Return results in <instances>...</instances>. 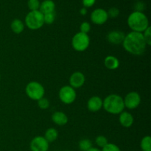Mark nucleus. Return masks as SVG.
Segmentation results:
<instances>
[{"label": "nucleus", "instance_id": "f257e3e1", "mask_svg": "<svg viewBox=\"0 0 151 151\" xmlns=\"http://www.w3.org/2000/svg\"><path fill=\"white\" fill-rule=\"evenodd\" d=\"M122 46L126 52L134 55H141L145 52L147 44L142 32H130L125 35Z\"/></svg>", "mask_w": 151, "mask_h": 151}, {"label": "nucleus", "instance_id": "f03ea898", "mask_svg": "<svg viewBox=\"0 0 151 151\" xmlns=\"http://www.w3.org/2000/svg\"><path fill=\"white\" fill-rule=\"evenodd\" d=\"M128 25L133 32H143L149 26V20L143 12L134 11L128 17Z\"/></svg>", "mask_w": 151, "mask_h": 151}, {"label": "nucleus", "instance_id": "7ed1b4c3", "mask_svg": "<svg viewBox=\"0 0 151 151\" xmlns=\"http://www.w3.org/2000/svg\"><path fill=\"white\" fill-rule=\"evenodd\" d=\"M103 108L111 114H119L125 109L123 98L119 94H109L103 100Z\"/></svg>", "mask_w": 151, "mask_h": 151}, {"label": "nucleus", "instance_id": "20e7f679", "mask_svg": "<svg viewBox=\"0 0 151 151\" xmlns=\"http://www.w3.org/2000/svg\"><path fill=\"white\" fill-rule=\"evenodd\" d=\"M24 22L26 26L31 30H37L44 24V14L39 10L29 11L25 17Z\"/></svg>", "mask_w": 151, "mask_h": 151}, {"label": "nucleus", "instance_id": "39448f33", "mask_svg": "<svg viewBox=\"0 0 151 151\" xmlns=\"http://www.w3.org/2000/svg\"><path fill=\"white\" fill-rule=\"evenodd\" d=\"M25 92L29 99L38 101V100L44 97L45 89L40 83L37 81H31L26 86Z\"/></svg>", "mask_w": 151, "mask_h": 151}, {"label": "nucleus", "instance_id": "423d86ee", "mask_svg": "<svg viewBox=\"0 0 151 151\" xmlns=\"http://www.w3.org/2000/svg\"><path fill=\"white\" fill-rule=\"evenodd\" d=\"M90 44V38L88 34L78 32L72 37V47L77 52H83L88 49Z\"/></svg>", "mask_w": 151, "mask_h": 151}, {"label": "nucleus", "instance_id": "0eeeda50", "mask_svg": "<svg viewBox=\"0 0 151 151\" xmlns=\"http://www.w3.org/2000/svg\"><path fill=\"white\" fill-rule=\"evenodd\" d=\"M59 99L63 103L69 105L75 101L77 97L76 91L70 86H64L59 90Z\"/></svg>", "mask_w": 151, "mask_h": 151}, {"label": "nucleus", "instance_id": "6e6552de", "mask_svg": "<svg viewBox=\"0 0 151 151\" xmlns=\"http://www.w3.org/2000/svg\"><path fill=\"white\" fill-rule=\"evenodd\" d=\"M125 108L133 110L137 109L141 103V97L137 91H131L125 95L123 98Z\"/></svg>", "mask_w": 151, "mask_h": 151}, {"label": "nucleus", "instance_id": "1a4fd4ad", "mask_svg": "<svg viewBox=\"0 0 151 151\" xmlns=\"http://www.w3.org/2000/svg\"><path fill=\"white\" fill-rule=\"evenodd\" d=\"M50 143L44 137L37 136L30 142L29 147L31 151H48Z\"/></svg>", "mask_w": 151, "mask_h": 151}, {"label": "nucleus", "instance_id": "9d476101", "mask_svg": "<svg viewBox=\"0 0 151 151\" xmlns=\"http://www.w3.org/2000/svg\"><path fill=\"white\" fill-rule=\"evenodd\" d=\"M90 19L94 24L102 25L107 22L109 16L106 10L103 8H97L91 12Z\"/></svg>", "mask_w": 151, "mask_h": 151}, {"label": "nucleus", "instance_id": "9b49d317", "mask_svg": "<svg viewBox=\"0 0 151 151\" xmlns=\"http://www.w3.org/2000/svg\"><path fill=\"white\" fill-rule=\"evenodd\" d=\"M86 82V77L82 72H75L69 78V84L73 88H79L84 85Z\"/></svg>", "mask_w": 151, "mask_h": 151}, {"label": "nucleus", "instance_id": "f8f14e48", "mask_svg": "<svg viewBox=\"0 0 151 151\" xmlns=\"http://www.w3.org/2000/svg\"><path fill=\"white\" fill-rule=\"evenodd\" d=\"M103 108V100L98 96H93L87 102V109L90 112L99 111Z\"/></svg>", "mask_w": 151, "mask_h": 151}, {"label": "nucleus", "instance_id": "ddd939ff", "mask_svg": "<svg viewBox=\"0 0 151 151\" xmlns=\"http://www.w3.org/2000/svg\"><path fill=\"white\" fill-rule=\"evenodd\" d=\"M125 36V34L122 31L113 30L108 33L107 40L111 44L118 45L122 44Z\"/></svg>", "mask_w": 151, "mask_h": 151}, {"label": "nucleus", "instance_id": "4468645a", "mask_svg": "<svg viewBox=\"0 0 151 151\" xmlns=\"http://www.w3.org/2000/svg\"><path fill=\"white\" fill-rule=\"evenodd\" d=\"M119 122L124 128H130L134 124V116L128 111H122V113L119 114Z\"/></svg>", "mask_w": 151, "mask_h": 151}, {"label": "nucleus", "instance_id": "2eb2a0df", "mask_svg": "<svg viewBox=\"0 0 151 151\" xmlns=\"http://www.w3.org/2000/svg\"><path fill=\"white\" fill-rule=\"evenodd\" d=\"M52 120L59 126H63V125H66L69 121V118H68L67 115L63 111H55L52 114Z\"/></svg>", "mask_w": 151, "mask_h": 151}, {"label": "nucleus", "instance_id": "dca6fc26", "mask_svg": "<svg viewBox=\"0 0 151 151\" xmlns=\"http://www.w3.org/2000/svg\"><path fill=\"white\" fill-rule=\"evenodd\" d=\"M55 10V4L52 0H44L40 4L39 11L43 14L53 13Z\"/></svg>", "mask_w": 151, "mask_h": 151}, {"label": "nucleus", "instance_id": "f3484780", "mask_svg": "<svg viewBox=\"0 0 151 151\" xmlns=\"http://www.w3.org/2000/svg\"><path fill=\"white\" fill-rule=\"evenodd\" d=\"M104 65L109 70H116L119 66V60L114 55H108L104 59Z\"/></svg>", "mask_w": 151, "mask_h": 151}, {"label": "nucleus", "instance_id": "a211bd4d", "mask_svg": "<svg viewBox=\"0 0 151 151\" xmlns=\"http://www.w3.org/2000/svg\"><path fill=\"white\" fill-rule=\"evenodd\" d=\"M10 28L14 33L20 34L24 29V24L20 19H16L12 21L10 24Z\"/></svg>", "mask_w": 151, "mask_h": 151}, {"label": "nucleus", "instance_id": "6ab92c4d", "mask_svg": "<svg viewBox=\"0 0 151 151\" xmlns=\"http://www.w3.org/2000/svg\"><path fill=\"white\" fill-rule=\"evenodd\" d=\"M44 137L49 143L54 142L58 137V132L55 128H50L45 131Z\"/></svg>", "mask_w": 151, "mask_h": 151}, {"label": "nucleus", "instance_id": "aec40b11", "mask_svg": "<svg viewBox=\"0 0 151 151\" xmlns=\"http://www.w3.org/2000/svg\"><path fill=\"white\" fill-rule=\"evenodd\" d=\"M140 147L142 151H151V137L150 136H145L142 139Z\"/></svg>", "mask_w": 151, "mask_h": 151}, {"label": "nucleus", "instance_id": "412c9836", "mask_svg": "<svg viewBox=\"0 0 151 151\" xmlns=\"http://www.w3.org/2000/svg\"><path fill=\"white\" fill-rule=\"evenodd\" d=\"M78 147L81 151H87L91 149L92 146V142L88 139H81L78 143Z\"/></svg>", "mask_w": 151, "mask_h": 151}, {"label": "nucleus", "instance_id": "4be33fe9", "mask_svg": "<svg viewBox=\"0 0 151 151\" xmlns=\"http://www.w3.org/2000/svg\"><path fill=\"white\" fill-rule=\"evenodd\" d=\"M40 4H41V2L39 0H28L27 1V7L30 11L39 10Z\"/></svg>", "mask_w": 151, "mask_h": 151}, {"label": "nucleus", "instance_id": "5701e85b", "mask_svg": "<svg viewBox=\"0 0 151 151\" xmlns=\"http://www.w3.org/2000/svg\"><path fill=\"white\" fill-rule=\"evenodd\" d=\"M95 143L99 147L103 148V147H105V146L109 143V142H108L107 138H106V137H104V136L103 135H100L98 136V137H96Z\"/></svg>", "mask_w": 151, "mask_h": 151}, {"label": "nucleus", "instance_id": "b1692460", "mask_svg": "<svg viewBox=\"0 0 151 151\" xmlns=\"http://www.w3.org/2000/svg\"><path fill=\"white\" fill-rule=\"evenodd\" d=\"M55 20V12H53V13H47V14L44 15V24H52L54 23Z\"/></svg>", "mask_w": 151, "mask_h": 151}, {"label": "nucleus", "instance_id": "393cba45", "mask_svg": "<svg viewBox=\"0 0 151 151\" xmlns=\"http://www.w3.org/2000/svg\"><path fill=\"white\" fill-rule=\"evenodd\" d=\"M37 102H38V107L41 109H44H44H48L50 106V100L44 97H42L41 99H40V100H38Z\"/></svg>", "mask_w": 151, "mask_h": 151}, {"label": "nucleus", "instance_id": "a878e982", "mask_svg": "<svg viewBox=\"0 0 151 151\" xmlns=\"http://www.w3.org/2000/svg\"><path fill=\"white\" fill-rule=\"evenodd\" d=\"M143 37L145 38V41L146 44L147 46L151 45V27H148L144 32H142Z\"/></svg>", "mask_w": 151, "mask_h": 151}, {"label": "nucleus", "instance_id": "bb28decb", "mask_svg": "<svg viewBox=\"0 0 151 151\" xmlns=\"http://www.w3.org/2000/svg\"><path fill=\"white\" fill-rule=\"evenodd\" d=\"M108 16L109 18H111V19H115L117 18L119 15V10L117 7H111L109 10L107 11Z\"/></svg>", "mask_w": 151, "mask_h": 151}, {"label": "nucleus", "instance_id": "cd10ccee", "mask_svg": "<svg viewBox=\"0 0 151 151\" xmlns=\"http://www.w3.org/2000/svg\"><path fill=\"white\" fill-rule=\"evenodd\" d=\"M91 30V24L88 22H83L80 26V32L88 34Z\"/></svg>", "mask_w": 151, "mask_h": 151}, {"label": "nucleus", "instance_id": "c85d7f7f", "mask_svg": "<svg viewBox=\"0 0 151 151\" xmlns=\"http://www.w3.org/2000/svg\"><path fill=\"white\" fill-rule=\"evenodd\" d=\"M101 151H121L120 148L114 143H108L105 147L102 148Z\"/></svg>", "mask_w": 151, "mask_h": 151}, {"label": "nucleus", "instance_id": "c756f323", "mask_svg": "<svg viewBox=\"0 0 151 151\" xmlns=\"http://www.w3.org/2000/svg\"><path fill=\"white\" fill-rule=\"evenodd\" d=\"M95 2L96 0H82L83 5V7H86V8H88V7L94 6Z\"/></svg>", "mask_w": 151, "mask_h": 151}, {"label": "nucleus", "instance_id": "7c9ffc66", "mask_svg": "<svg viewBox=\"0 0 151 151\" xmlns=\"http://www.w3.org/2000/svg\"><path fill=\"white\" fill-rule=\"evenodd\" d=\"M134 7H135V11L143 12L145 9V4L142 1H138V2L136 3Z\"/></svg>", "mask_w": 151, "mask_h": 151}, {"label": "nucleus", "instance_id": "2f4dec72", "mask_svg": "<svg viewBox=\"0 0 151 151\" xmlns=\"http://www.w3.org/2000/svg\"><path fill=\"white\" fill-rule=\"evenodd\" d=\"M80 13H81L82 16H85L87 13V8H86V7H82V8L80 10Z\"/></svg>", "mask_w": 151, "mask_h": 151}, {"label": "nucleus", "instance_id": "473e14b6", "mask_svg": "<svg viewBox=\"0 0 151 151\" xmlns=\"http://www.w3.org/2000/svg\"><path fill=\"white\" fill-rule=\"evenodd\" d=\"M87 151H101V150H100V149L97 148V147H92L91 149H89V150H87Z\"/></svg>", "mask_w": 151, "mask_h": 151}, {"label": "nucleus", "instance_id": "72a5a7b5", "mask_svg": "<svg viewBox=\"0 0 151 151\" xmlns=\"http://www.w3.org/2000/svg\"><path fill=\"white\" fill-rule=\"evenodd\" d=\"M0 80H1V75H0Z\"/></svg>", "mask_w": 151, "mask_h": 151}, {"label": "nucleus", "instance_id": "f704fd0d", "mask_svg": "<svg viewBox=\"0 0 151 151\" xmlns=\"http://www.w3.org/2000/svg\"><path fill=\"white\" fill-rule=\"evenodd\" d=\"M135 1H139V0H135Z\"/></svg>", "mask_w": 151, "mask_h": 151}]
</instances>
